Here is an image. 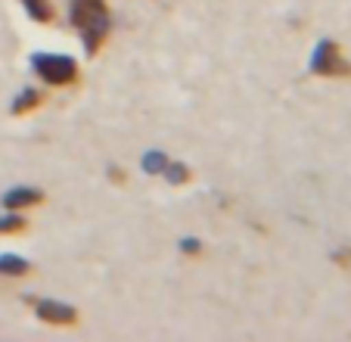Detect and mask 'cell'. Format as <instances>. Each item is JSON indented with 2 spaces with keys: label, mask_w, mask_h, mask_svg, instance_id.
Returning a JSON list of instances; mask_svg holds the SVG:
<instances>
[{
  "label": "cell",
  "mask_w": 351,
  "mask_h": 342,
  "mask_svg": "<svg viewBox=\"0 0 351 342\" xmlns=\"http://www.w3.org/2000/svg\"><path fill=\"white\" fill-rule=\"evenodd\" d=\"M69 19H72L75 32L81 34L87 56H97L103 44L112 34V10L106 0H72L69 3Z\"/></svg>",
  "instance_id": "obj_1"
},
{
  "label": "cell",
  "mask_w": 351,
  "mask_h": 342,
  "mask_svg": "<svg viewBox=\"0 0 351 342\" xmlns=\"http://www.w3.org/2000/svg\"><path fill=\"white\" fill-rule=\"evenodd\" d=\"M32 69L38 72V78L50 87H72L81 81V69L72 56L66 53H34Z\"/></svg>",
  "instance_id": "obj_2"
},
{
  "label": "cell",
  "mask_w": 351,
  "mask_h": 342,
  "mask_svg": "<svg viewBox=\"0 0 351 342\" xmlns=\"http://www.w3.org/2000/svg\"><path fill=\"white\" fill-rule=\"evenodd\" d=\"M308 72L317 78H351V62L342 56V47L336 41L320 38L308 60Z\"/></svg>",
  "instance_id": "obj_3"
},
{
  "label": "cell",
  "mask_w": 351,
  "mask_h": 342,
  "mask_svg": "<svg viewBox=\"0 0 351 342\" xmlns=\"http://www.w3.org/2000/svg\"><path fill=\"white\" fill-rule=\"evenodd\" d=\"M28 305L34 308L38 321L50 323V327H75L78 323V308L56 299H28Z\"/></svg>",
  "instance_id": "obj_4"
},
{
  "label": "cell",
  "mask_w": 351,
  "mask_h": 342,
  "mask_svg": "<svg viewBox=\"0 0 351 342\" xmlns=\"http://www.w3.org/2000/svg\"><path fill=\"white\" fill-rule=\"evenodd\" d=\"M44 203V190L38 187H13V190L3 193V209L10 212H22V209H32V205Z\"/></svg>",
  "instance_id": "obj_5"
},
{
  "label": "cell",
  "mask_w": 351,
  "mask_h": 342,
  "mask_svg": "<svg viewBox=\"0 0 351 342\" xmlns=\"http://www.w3.org/2000/svg\"><path fill=\"white\" fill-rule=\"evenodd\" d=\"M44 100H47L44 91H38V87H25V91H19V97L13 100L10 112H13V115H28V112H34Z\"/></svg>",
  "instance_id": "obj_6"
},
{
  "label": "cell",
  "mask_w": 351,
  "mask_h": 342,
  "mask_svg": "<svg viewBox=\"0 0 351 342\" xmlns=\"http://www.w3.org/2000/svg\"><path fill=\"white\" fill-rule=\"evenodd\" d=\"M0 274L3 277H25V274H32V262L16 255V252H3V255H0Z\"/></svg>",
  "instance_id": "obj_7"
},
{
  "label": "cell",
  "mask_w": 351,
  "mask_h": 342,
  "mask_svg": "<svg viewBox=\"0 0 351 342\" xmlns=\"http://www.w3.org/2000/svg\"><path fill=\"white\" fill-rule=\"evenodd\" d=\"M22 7H25V13L32 16L34 22H40V25H50V22L56 19V10L50 0H19Z\"/></svg>",
  "instance_id": "obj_8"
},
{
  "label": "cell",
  "mask_w": 351,
  "mask_h": 342,
  "mask_svg": "<svg viewBox=\"0 0 351 342\" xmlns=\"http://www.w3.org/2000/svg\"><path fill=\"white\" fill-rule=\"evenodd\" d=\"M162 178H165L171 187H184L186 181H190V168H186L184 162H171V159H168L165 171H162Z\"/></svg>",
  "instance_id": "obj_9"
},
{
  "label": "cell",
  "mask_w": 351,
  "mask_h": 342,
  "mask_svg": "<svg viewBox=\"0 0 351 342\" xmlns=\"http://www.w3.org/2000/svg\"><path fill=\"white\" fill-rule=\"evenodd\" d=\"M28 227V221L19 215V212H10V215H0V237H13V233H22Z\"/></svg>",
  "instance_id": "obj_10"
},
{
  "label": "cell",
  "mask_w": 351,
  "mask_h": 342,
  "mask_svg": "<svg viewBox=\"0 0 351 342\" xmlns=\"http://www.w3.org/2000/svg\"><path fill=\"white\" fill-rule=\"evenodd\" d=\"M165 165H168V156L162 150H149V152H143V162H140V168L146 171V174H162L165 171Z\"/></svg>",
  "instance_id": "obj_11"
},
{
  "label": "cell",
  "mask_w": 351,
  "mask_h": 342,
  "mask_svg": "<svg viewBox=\"0 0 351 342\" xmlns=\"http://www.w3.org/2000/svg\"><path fill=\"white\" fill-rule=\"evenodd\" d=\"M180 252H184V255H202V240H196V237H184L180 240Z\"/></svg>",
  "instance_id": "obj_12"
},
{
  "label": "cell",
  "mask_w": 351,
  "mask_h": 342,
  "mask_svg": "<svg viewBox=\"0 0 351 342\" xmlns=\"http://www.w3.org/2000/svg\"><path fill=\"white\" fill-rule=\"evenodd\" d=\"M332 262H336V268L351 271V246H342V249L332 252Z\"/></svg>",
  "instance_id": "obj_13"
},
{
  "label": "cell",
  "mask_w": 351,
  "mask_h": 342,
  "mask_svg": "<svg viewBox=\"0 0 351 342\" xmlns=\"http://www.w3.org/2000/svg\"><path fill=\"white\" fill-rule=\"evenodd\" d=\"M109 181H115V184H125V171H121L119 165H112V168H109Z\"/></svg>",
  "instance_id": "obj_14"
}]
</instances>
